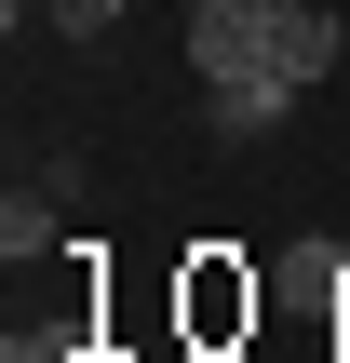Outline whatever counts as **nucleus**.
<instances>
[{
  "instance_id": "7ed1b4c3",
  "label": "nucleus",
  "mask_w": 350,
  "mask_h": 363,
  "mask_svg": "<svg viewBox=\"0 0 350 363\" xmlns=\"http://www.w3.org/2000/svg\"><path fill=\"white\" fill-rule=\"evenodd\" d=\"M256 310H270V283H256V269H229V256H202V269H189V337H243Z\"/></svg>"
},
{
  "instance_id": "423d86ee",
  "label": "nucleus",
  "mask_w": 350,
  "mask_h": 363,
  "mask_svg": "<svg viewBox=\"0 0 350 363\" xmlns=\"http://www.w3.org/2000/svg\"><path fill=\"white\" fill-rule=\"evenodd\" d=\"M121 13H135V0H40V27H54V40H108Z\"/></svg>"
},
{
  "instance_id": "39448f33",
  "label": "nucleus",
  "mask_w": 350,
  "mask_h": 363,
  "mask_svg": "<svg viewBox=\"0 0 350 363\" xmlns=\"http://www.w3.org/2000/svg\"><path fill=\"white\" fill-rule=\"evenodd\" d=\"M0 256H13V269L67 256V202H54V189H13V202H0Z\"/></svg>"
},
{
  "instance_id": "f257e3e1",
  "label": "nucleus",
  "mask_w": 350,
  "mask_h": 363,
  "mask_svg": "<svg viewBox=\"0 0 350 363\" xmlns=\"http://www.w3.org/2000/svg\"><path fill=\"white\" fill-rule=\"evenodd\" d=\"M337 13H324V0H256V54H270V67H283V81H297V94H310V81H324V67H337Z\"/></svg>"
},
{
  "instance_id": "f03ea898",
  "label": "nucleus",
  "mask_w": 350,
  "mask_h": 363,
  "mask_svg": "<svg viewBox=\"0 0 350 363\" xmlns=\"http://www.w3.org/2000/svg\"><path fill=\"white\" fill-rule=\"evenodd\" d=\"M189 67H202V94H216V81H256V67H270V54H256V0L189 13Z\"/></svg>"
},
{
  "instance_id": "0eeeda50",
  "label": "nucleus",
  "mask_w": 350,
  "mask_h": 363,
  "mask_svg": "<svg viewBox=\"0 0 350 363\" xmlns=\"http://www.w3.org/2000/svg\"><path fill=\"white\" fill-rule=\"evenodd\" d=\"M175 13H216V0H175Z\"/></svg>"
},
{
  "instance_id": "20e7f679",
  "label": "nucleus",
  "mask_w": 350,
  "mask_h": 363,
  "mask_svg": "<svg viewBox=\"0 0 350 363\" xmlns=\"http://www.w3.org/2000/svg\"><path fill=\"white\" fill-rule=\"evenodd\" d=\"M202 108H216V148H243V135H270V121L297 108V81H283V67H256V81H216Z\"/></svg>"
}]
</instances>
